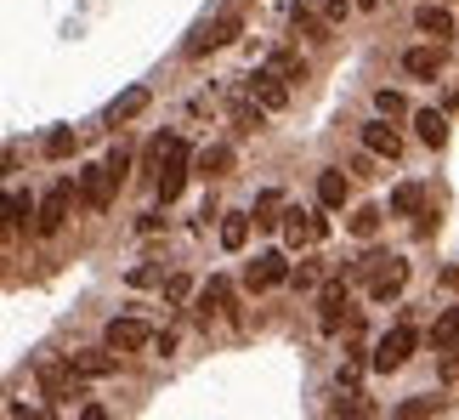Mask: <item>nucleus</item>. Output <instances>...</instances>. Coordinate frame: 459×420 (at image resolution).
I'll return each mask as SVG.
<instances>
[{"instance_id":"1","label":"nucleus","mask_w":459,"mask_h":420,"mask_svg":"<svg viewBox=\"0 0 459 420\" xmlns=\"http://www.w3.org/2000/svg\"><path fill=\"white\" fill-rule=\"evenodd\" d=\"M414 346H420V329H414V324H397V329H385V336H380V346H375V358H368V370H375V375H392V370H403V363L414 358Z\"/></svg>"},{"instance_id":"2","label":"nucleus","mask_w":459,"mask_h":420,"mask_svg":"<svg viewBox=\"0 0 459 420\" xmlns=\"http://www.w3.org/2000/svg\"><path fill=\"white\" fill-rule=\"evenodd\" d=\"M244 34V12L238 6H227V12H216L210 23L187 40V57H204V51H216V46H227V40H238Z\"/></svg>"},{"instance_id":"3","label":"nucleus","mask_w":459,"mask_h":420,"mask_svg":"<svg viewBox=\"0 0 459 420\" xmlns=\"http://www.w3.org/2000/svg\"><path fill=\"white\" fill-rule=\"evenodd\" d=\"M74 199H80V177H63L57 188H46L40 216H34V233H57V227L68 222V210H74Z\"/></svg>"},{"instance_id":"4","label":"nucleus","mask_w":459,"mask_h":420,"mask_svg":"<svg viewBox=\"0 0 459 420\" xmlns=\"http://www.w3.org/2000/svg\"><path fill=\"white\" fill-rule=\"evenodd\" d=\"M187 165H193L187 143H182V136H165V160H159V199H165V205L187 188Z\"/></svg>"},{"instance_id":"5","label":"nucleus","mask_w":459,"mask_h":420,"mask_svg":"<svg viewBox=\"0 0 459 420\" xmlns=\"http://www.w3.org/2000/svg\"><path fill=\"white\" fill-rule=\"evenodd\" d=\"M80 363L68 358V363H40V392L51 398V404H74V398H85V387H80Z\"/></svg>"},{"instance_id":"6","label":"nucleus","mask_w":459,"mask_h":420,"mask_svg":"<svg viewBox=\"0 0 459 420\" xmlns=\"http://www.w3.org/2000/svg\"><path fill=\"white\" fill-rule=\"evenodd\" d=\"M244 284H250V290H278V284H290V261H284V250H261L250 267H244Z\"/></svg>"},{"instance_id":"7","label":"nucleus","mask_w":459,"mask_h":420,"mask_svg":"<svg viewBox=\"0 0 459 420\" xmlns=\"http://www.w3.org/2000/svg\"><path fill=\"white\" fill-rule=\"evenodd\" d=\"M114 188H119V182H114L108 165H85V171H80V205H85V210H108V205H114Z\"/></svg>"},{"instance_id":"8","label":"nucleus","mask_w":459,"mask_h":420,"mask_svg":"<svg viewBox=\"0 0 459 420\" xmlns=\"http://www.w3.org/2000/svg\"><path fill=\"white\" fill-rule=\"evenodd\" d=\"M244 92H250V97H255V102H261V109H267V114H278V109H284V102H290V80L278 74V68H255Z\"/></svg>"},{"instance_id":"9","label":"nucleus","mask_w":459,"mask_h":420,"mask_svg":"<svg viewBox=\"0 0 459 420\" xmlns=\"http://www.w3.org/2000/svg\"><path fill=\"white\" fill-rule=\"evenodd\" d=\"M114 346V353H143V346H153L159 336L143 324V319H108V336H102Z\"/></svg>"},{"instance_id":"10","label":"nucleus","mask_w":459,"mask_h":420,"mask_svg":"<svg viewBox=\"0 0 459 420\" xmlns=\"http://www.w3.org/2000/svg\"><path fill=\"white\" fill-rule=\"evenodd\" d=\"M329 233V222L324 216H307V210H284V239L295 244V250H301V244H317Z\"/></svg>"},{"instance_id":"11","label":"nucleus","mask_w":459,"mask_h":420,"mask_svg":"<svg viewBox=\"0 0 459 420\" xmlns=\"http://www.w3.org/2000/svg\"><path fill=\"white\" fill-rule=\"evenodd\" d=\"M363 148L375 153V160H397L403 136H397V126H385V119H368V126H363Z\"/></svg>"},{"instance_id":"12","label":"nucleus","mask_w":459,"mask_h":420,"mask_svg":"<svg viewBox=\"0 0 459 420\" xmlns=\"http://www.w3.org/2000/svg\"><path fill=\"white\" fill-rule=\"evenodd\" d=\"M403 284H409V261H385V267L368 278V295H375V302H392V295H403Z\"/></svg>"},{"instance_id":"13","label":"nucleus","mask_w":459,"mask_h":420,"mask_svg":"<svg viewBox=\"0 0 459 420\" xmlns=\"http://www.w3.org/2000/svg\"><path fill=\"white\" fill-rule=\"evenodd\" d=\"M414 29H420V34H431V40H437V46H443V40H448V34H454V17H448V0H437V6H420V12H414Z\"/></svg>"},{"instance_id":"14","label":"nucleus","mask_w":459,"mask_h":420,"mask_svg":"<svg viewBox=\"0 0 459 420\" xmlns=\"http://www.w3.org/2000/svg\"><path fill=\"white\" fill-rule=\"evenodd\" d=\"M74 363H80L85 381H108L119 370V353H114V346H91V353H74Z\"/></svg>"},{"instance_id":"15","label":"nucleus","mask_w":459,"mask_h":420,"mask_svg":"<svg viewBox=\"0 0 459 420\" xmlns=\"http://www.w3.org/2000/svg\"><path fill=\"white\" fill-rule=\"evenodd\" d=\"M290 23H295V34H307V40H329V34H324V29H334V23H329V17H324V12H312V6H307V0H295V12H290Z\"/></svg>"},{"instance_id":"16","label":"nucleus","mask_w":459,"mask_h":420,"mask_svg":"<svg viewBox=\"0 0 459 420\" xmlns=\"http://www.w3.org/2000/svg\"><path fill=\"white\" fill-rule=\"evenodd\" d=\"M403 68H409L414 80H437V68H443V51H437V46H414V51H403Z\"/></svg>"},{"instance_id":"17","label":"nucleus","mask_w":459,"mask_h":420,"mask_svg":"<svg viewBox=\"0 0 459 420\" xmlns=\"http://www.w3.org/2000/svg\"><path fill=\"white\" fill-rule=\"evenodd\" d=\"M392 216H426V188H420V182H397L392 188Z\"/></svg>"},{"instance_id":"18","label":"nucleus","mask_w":459,"mask_h":420,"mask_svg":"<svg viewBox=\"0 0 459 420\" xmlns=\"http://www.w3.org/2000/svg\"><path fill=\"white\" fill-rule=\"evenodd\" d=\"M227 302H233V284H227V278H210L204 295H199V319H204V324H210V319H221Z\"/></svg>"},{"instance_id":"19","label":"nucleus","mask_w":459,"mask_h":420,"mask_svg":"<svg viewBox=\"0 0 459 420\" xmlns=\"http://www.w3.org/2000/svg\"><path fill=\"white\" fill-rule=\"evenodd\" d=\"M414 126H420V143H426V148H443V143H448V119L437 114V109H420Z\"/></svg>"},{"instance_id":"20","label":"nucleus","mask_w":459,"mask_h":420,"mask_svg":"<svg viewBox=\"0 0 459 420\" xmlns=\"http://www.w3.org/2000/svg\"><path fill=\"white\" fill-rule=\"evenodd\" d=\"M227 171H233V148H227V143H216V148H204V153H199V177H204V182L227 177Z\"/></svg>"},{"instance_id":"21","label":"nucleus","mask_w":459,"mask_h":420,"mask_svg":"<svg viewBox=\"0 0 459 420\" xmlns=\"http://www.w3.org/2000/svg\"><path fill=\"white\" fill-rule=\"evenodd\" d=\"M255 227H278L284 222V194H278V188H267V194H255Z\"/></svg>"},{"instance_id":"22","label":"nucleus","mask_w":459,"mask_h":420,"mask_svg":"<svg viewBox=\"0 0 459 420\" xmlns=\"http://www.w3.org/2000/svg\"><path fill=\"white\" fill-rule=\"evenodd\" d=\"M431 346H437V353H448V346H459V307L437 312V324H431Z\"/></svg>"},{"instance_id":"23","label":"nucleus","mask_w":459,"mask_h":420,"mask_svg":"<svg viewBox=\"0 0 459 420\" xmlns=\"http://www.w3.org/2000/svg\"><path fill=\"white\" fill-rule=\"evenodd\" d=\"M317 205H324V210L346 205V177H341V171H324V177H317Z\"/></svg>"},{"instance_id":"24","label":"nucleus","mask_w":459,"mask_h":420,"mask_svg":"<svg viewBox=\"0 0 459 420\" xmlns=\"http://www.w3.org/2000/svg\"><path fill=\"white\" fill-rule=\"evenodd\" d=\"M143 109H148V85H131V92L119 97V102H114L108 114H114V126H126V119H136Z\"/></svg>"},{"instance_id":"25","label":"nucleus","mask_w":459,"mask_h":420,"mask_svg":"<svg viewBox=\"0 0 459 420\" xmlns=\"http://www.w3.org/2000/svg\"><path fill=\"white\" fill-rule=\"evenodd\" d=\"M267 68H278V74H284L290 85H295V80H307V63H301V51H290V46H278L273 57H267Z\"/></svg>"},{"instance_id":"26","label":"nucleus","mask_w":459,"mask_h":420,"mask_svg":"<svg viewBox=\"0 0 459 420\" xmlns=\"http://www.w3.org/2000/svg\"><path fill=\"white\" fill-rule=\"evenodd\" d=\"M346 227H351L358 239H375V233H380V210H375V205H358V210L346 216Z\"/></svg>"},{"instance_id":"27","label":"nucleus","mask_w":459,"mask_h":420,"mask_svg":"<svg viewBox=\"0 0 459 420\" xmlns=\"http://www.w3.org/2000/svg\"><path fill=\"white\" fill-rule=\"evenodd\" d=\"M250 222L255 216H227L221 222V244H227V250H244V244H250Z\"/></svg>"},{"instance_id":"28","label":"nucleus","mask_w":459,"mask_h":420,"mask_svg":"<svg viewBox=\"0 0 459 420\" xmlns=\"http://www.w3.org/2000/svg\"><path fill=\"white\" fill-rule=\"evenodd\" d=\"M187 295H193V278H187V273H170V278H165V302H170V307H182Z\"/></svg>"},{"instance_id":"29","label":"nucleus","mask_w":459,"mask_h":420,"mask_svg":"<svg viewBox=\"0 0 459 420\" xmlns=\"http://www.w3.org/2000/svg\"><path fill=\"white\" fill-rule=\"evenodd\" d=\"M46 153H51V160H68V153H74V131H63V126H57V131L46 136Z\"/></svg>"},{"instance_id":"30","label":"nucleus","mask_w":459,"mask_h":420,"mask_svg":"<svg viewBox=\"0 0 459 420\" xmlns=\"http://www.w3.org/2000/svg\"><path fill=\"white\" fill-rule=\"evenodd\" d=\"M437 409H443V398H409V404H397V415H409V420L437 415Z\"/></svg>"},{"instance_id":"31","label":"nucleus","mask_w":459,"mask_h":420,"mask_svg":"<svg viewBox=\"0 0 459 420\" xmlns=\"http://www.w3.org/2000/svg\"><path fill=\"white\" fill-rule=\"evenodd\" d=\"M375 109H380L385 119H397V114H409V102H403L397 92H375Z\"/></svg>"},{"instance_id":"32","label":"nucleus","mask_w":459,"mask_h":420,"mask_svg":"<svg viewBox=\"0 0 459 420\" xmlns=\"http://www.w3.org/2000/svg\"><path fill=\"white\" fill-rule=\"evenodd\" d=\"M6 205H12V227H17V222H29V216H40V205H34L29 194H12Z\"/></svg>"},{"instance_id":"33","label":"nucleus","mask_w":459,"mask_h":420,"mask_svg":"<svg viewBox=\"0 0 459 420\" xmlns=\"http://www.w3.org/2000/svg\"><path fill=\"white\" fill-rule=\"evenodd\" d=\"M102 165L114 171V182H126V177H131V148H114V153H108Z\"/></svg>"},{"instance_id":"34","label":"nucleus","mask_w":459,"mask_h":420,"mask_svg":"<svg viewBox=\"0 0 459 420\" xmlns=\"http://www.w3.org/2000/svg\"><path fill=\"white\" fill-rule=\"evenodd\" d=\"M351 6H358V0H324V17H329V23H346Z\"/></svg>"},{"instance_id":"35","label":"nucleus","mask_w":459,"mask_h":420,"mask_svg":"<svg viewBox=\"0 0 459 420\" xmlns=\"http://www.w3.org/2000/svg\"><path fill=\"white\" fill-rule=\"evenodd\" d=\"M290 284H295V290H312V284H317V273H312V267H295V273H290Z\"/></svg>"},{"instance_id":"36","label":"nucleus","mask_w":459,"mask_h":420,"mask_svg":"<svg viewBox=\"0 0 459 420\" xmlns=\"http://www.w3.org/2000/svg\"><path fill=\"white\" fill-rule=\"evenodd\" d=\"M443 381H459V346H448V358H443Z\"/></svg>"},{"instance_id":"37","label":"nucleus","mask_w":459,"mask_h":420,"mask_svg":"<svg viewBox=\"0 0 459 420\" xmlns=\"http://www.w3.org/2000/svg\"><path fill=\"white\" fill-rule=\"evenodd\" d=\"M159 227H165V216H159V210H148V216L136 222V233H159Z\"/></svg>"},{"instance_id":"38","label":"nucleus","mask_w":459,"mask_h":420,"mask_svg":"<svg viewBox=\"0 0 459 420\" xmlns=\"http://www.w3.org/2000/svg\"><path fill=\"white\" fill-rule=\"evenodd\" d=\"M380 6V0H358V12H375Z\"/></svg>"}]
</instances>
